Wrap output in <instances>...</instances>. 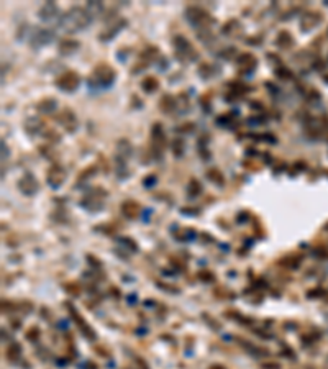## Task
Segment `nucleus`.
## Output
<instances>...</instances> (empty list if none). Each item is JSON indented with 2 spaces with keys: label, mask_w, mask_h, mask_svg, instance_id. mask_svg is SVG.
Wrapping results in <instances>:
<instances>
[{
  "label": "nucleus",
  "mask_w": 328,
  "mask_h": 369,
  "mask_svg": "<svg viewBox=\"0 0 328 369\" xmlns=\"http://www.w3.org/2000/svg\"><path fill=\"white\" fill-rule=\"evenodd\" d=\"M92 23V13L82 7H73L61 17V28L68 33H76Z\"/></svg>",
  "instance_id": "obj_1"
},
{
  "label": "nucleus",
  "mask_w": 328,
  "mask_h": 369,
  "mask_svg": "<svg viewBox=\"0 0 328 369\" xmlns=\"http://www.w3.org/2000/svg\"><path fill=\"white\" fill-rule=\"evenodd\" d=\"M115 76H117L115 71L112 69L109 64H99L94 69V73H92L90 79H89V84L107 89V87H110L112 84H114Z\"/></svg>",
  "instance_id": "obj_2"
},
{
  "label": "nucleus",
  "mask_w": 328,
  "mask_h": 369,
  "mask_svg": "<svg viewBox=\"0 0 328 369\" xmlns=\"http://www.w3.org/2000/svg\"><path fill=\"white\" fill-rule=\"evenodd\" d=\"M174 48H176V56L182 63H194L199 58L197 51L194 49V46L184 37L174 38Z\"/></svg>",
  "instance_id": "obj_3"
},
{
  "label": "nucleus",
  "mask_w": 328,
  "mask_h": 369,
  "mask_svg": "<svg viewBox=\"0 0 328 369\" xmlns=\"http://www.w3.org/2000/svg\"><path fill=\"white\" fill-rule=\"evenodd\" d=\"M187 20L197 30H210V25H213V20L210 18V15L199 7L187 8Z\"/></svg>",
  "instance_id": "obj_4"
},
{
  "label": "nucleus",
  "mask_w": 328,
  "mask_h": 369,
  "mask_svg": "<svg viewBox=\"0 0 328 369\" xmlns=\"http://www.w3.org/2000/svg\"><path fill=\"white\" fill-rule=\"evenodd\" d=\"M81 84V78L78 73H73V71H68V73L61 74L58 81H56V87L61 89L63 92H74Z\"/></svg>",
  "instance_id": "obj_5"
},
{
  "label": "nucleus",
  "mask_w": 328,
  "mask_h": 369,
  "mask_svg": "<svg viewBox=\"0 0 328 369\" xmlns=\"http://www.w3.org/2000/svg\"><path fill=\"white\" fill-rule=\"evenodd\" d=\"M125 27H126V20L119 18L117 22H114L112 25H109L107 28L102 30L100 35H99V38H100L102 41H110L112 38H115L117 35H119Z\"/></svg>",
  "instance_id": "obj_6"
},
{
  "label": "nucleus",
  "mask_w": 328,
  "mask_h": 369,
  "mask_svg": "<svg viewBox=\"0 0 328 369\" xmlns=\"http://www.w3.org/2000/svg\"><path fill=\"white\" fill-rule=\"evenodd\" d=\"M46 181L51 187H59L61 184L66 181V172L64 169L58 166V164H53L49 169H48V176H46Z\"/></svg>",
  "instance_id": "obj_7"
},
{
  "label": "nucleus",
  "mask_w": 328,
  "mask_h": 369,
  "mask_svg": "<svg viewBox=\"0 0 328 369\" xmlns=\"http://www.w3.org/2000/svg\"><path fill=\"white\" fill-rule=\"evenodd\" d=\"M58 123L69 133L78 130V120H76V115L71 110H63V112H61L59 117H58Z\"/></svg>",
  "instance_id": "obj_8"
},
{
  "label": "nucleus",
  "mask_w": 328,
  "mask_h": 369,
  "mask_svg": "<svg viewBox=\"0 0 328 369\" xmlns=\"http://www.w3.org/2000/svg\"><path fill=\"white\" fill-rule=\"evenodd\" d=\"M53 37H54V33L48 28L35 30V33L32 37V46H35V48H41V46L48 44L49 41L53 40Z\"/></svg>",
  "instance_id": "obj_9"
},
{
  "label": "nucleus",
  "mask_w": 328,
  "mask_h": 369,
  "mask_svg": "<svg viewBox=\"0 0 328 369\" xmlns=\"http://www.w3.org/2000/svg\"><path fill=\"white\" fill-rule=\"evenodd\" d=\"M18 187H20V191H22L23 194H27V196H32V194H35V192L38 191V182H37V179L32 176V174L27 172L22 179H20Z\"/></svg>",
  "instance_id": "obj_10"
},
{
  "label": "nucleus",
  "mask_w": 328,
  "mask_h": 369,
  "mask_svg": "<svg viewBox=\"0 0 328 369\" xmlns=\"http://www.w3.org/2000/svg\"><path fill=\"white\" fill-rule=\"evenodd\" d=\"M151 138H153V148H155L156 151V156L161 155V151L164 150V131H163V126L160 123H156L155 126H153V133H151Z\"/></svg>",
  "instance_id": "obj_11"
},
{
  "label": "nucleus",
  "mask_w": 328,
  "mask_h": 369,
  "mask_svg": "<svg viewBox=\"0 0 328 369\" xmlns=\"http://www.w3.org/2000/svg\"><path fill=\"white\" fill-rule=\"evenodd\" d=\"M59 17V8L56 7V3L53 2H46L40 10V18L43 22H53Z\"/></svg>",
  "instance_id": "obj_12"
},
{
  "label": "nucleus",
  "mask_w": 328,
  "mask_h": 369,
  "mask_svg": "<svg viewBox=\"0 0 328 369\" xmlns=\"http://www.w3.org/2000/svg\"><path fill=\"white\" fill-rule=\"evenodd\" d=\"M320 22H322V15L320 13H317V12L305 13L304 17H302V20H300V28L304 30V32H310V30H314Z\"/></svg>",
  "instance_id": "obj_13"
},
{
  "label": "nucleus",
  "mask_w": 328,
  "mask_h": 369,
  "mask_svg": "<svg viewBox=\"0 0 328 369\" xmlns=\"http://www.w3.org/2000/svg\"><path fill=\"white\" fill-rule=\"evenodd\" d=\"M238 66H240V68H242L243 71L253 73L254 68L258 66V59H256L251 53H243V54H240V58H238Z\"/></svg>",
  "instance_id": "obj_14"
},
{
  "label": "nucleus",
  "mask_w": 328,
  "mask_h": 369,
  "mask_svg": "<svg viewBox=\"0 0 328 369\" xmlns=\"http://www.w3.org/2000/svg\"><path fill=\"white\" fill-rule=\"evenodd\" d=\"M79 48H81V46H79V43L76 40H63L59 43V53L64 54V56L74 54Z\"/></svg>",
  "instance_id": "obj_15"
},
{
  "label": "nucleus",
  "mask_w": 328,
  "mask_h": 369,
  "mask_svg": "<svg viewBox=\"0 0 328 369\" xmlns=\"http://www.w3.org/2000/svg\"><path fill=\"white\" fill-rule=\"evenodd\" d=\"M44 128V123L40 119H28L25 123V130H27L30 135H38V133Z\"/></svg>",
  "instance_id": "obj_16"
},
{
  "label": "nucleus",
  "mask_w": 328,
  "mask_h": 369,
  "mask_svg": "<svg viewBox=\"0 0 328 369\" xmlns=\"http://www.w3.org/2000/svg\"><path fill=\"white\" fill-rule=\"evenodd\" d=\"M160 105H161V112H164V114H171L174 109H177V102L172 95H164Z\"/></svg>",
  "instance_id": "obj_17"
},
{
  "label": "nucleus",
  "mask_w": 328,
  "mask_h": 369,
  "mask_svg": "<svg viewBox=\"0 0 328 369\" xmlns=\"http://www.w3.org/2000/svg\"><path fill=\"white\" fill-rule=\"evenodd\" d=\"M292 41H294V38H292V35L289 32H281L278 40H276V44H278L281 49H289L292 46Z\"/></svg>",
  "instance_id": "obj_18"
},
{
  "label": "nucleus",
  "mask_w": 328,
  "mask_h": 369,
  "mask_svg": "<svg viewBox=\"0 0 328 369\" xmlns=\"http://www.w3.org/2000/svg\"><path fill=\"white\" fill-rule=\"evenodd\" d=\"M38 109L40 112H43V114H53V112L58 109V102L54 99H46L43 102H40Z\"/></svg>",
  "instance_id": "obj_19"
},
{
  "label": "nucleus",
  "mask_w": 328,
  "mask_h": 369,
  "mask_svg": "<svg viewBox=\"0 0 328 369\" xmlns=\"http://www.w3.org/2000/svg\"><path fill=\"white\" fill-rule=\"evenodd\" d=\"M158 87H160V82H158L156 78H146V79L141 81V89L145 92H148V94L158 90Z\"/></svg>",
  "instance_id": "obj_20"
},
{
  "label": "nucleus",
  "mask_w": 328,
  "mask_h": 369,
  "mask_svg": "<svg viewBox=\"0 0 328 369\" xmlns=\"http://www.w3.org/2000/svg\"><path fill=\"white\" fill-rule=\"evenodd\" d=\"M202 68H204V69L199 71V74H201L202 78H205V79L212 78L213 74H218V73H220L218 69H215V66H210V64H204Z\"/></svg>",
  "instance_id": "obj_21"
},
{
  "label": "nucleus",
  "mask_w": 328,
  "mask_h": 369,
  "mask_svg": "<svg viewBox=\"0 0 328 369\" xmlns=\"http://www.w3.org/2000/svg\"><path fill=\"white\" fill-rule=\"evenodd\" d=\"M172 150H174V155H176L177 158H181L184 155V151H186V143H184L182 140H174L172 143Z\"/></svg>",
  "instance_id": "obj_22"
},
{
  "label": "nucleus",
  "mask_w": 328,
  "mask_h": 369,
  "mask_svg": "<svg viewBox=\"0 0 328 369\" xmlns=\"http://www.w3.org/2000/svg\"><path fill=\"white\" fill-rule=\"evenodd\" d=\"M208 179H212V181H215L217 182V179H218V182L220 184H223V177H222V174H220V171H215V169H212V171H208Z\"/></svg>",
  "instance_id": "obj_23"
}]
</instances>
